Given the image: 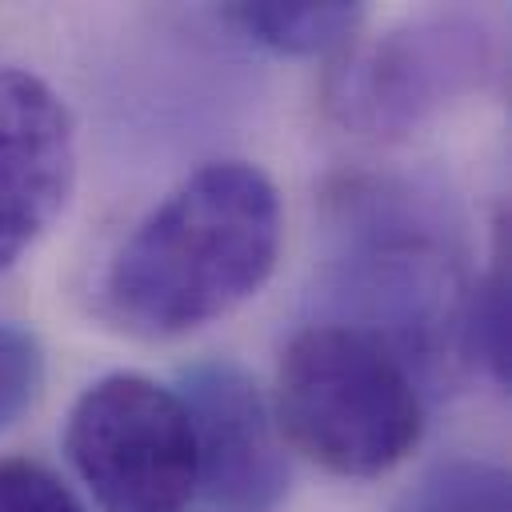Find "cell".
I'll list each match as a JSON object with an SVG mask.
<instances>
[{
    "label": "cell",
    "mask_w": 512,
    "mask_h": 512,
    "mask_svg": "<svg viewBox=\"0 0 512 512\" xmlns=\"http://www.w3.org/2000/svg\"><path fill=\"white\" fill-rule=\"evenodd\" d=\"M280 240L284 212L272 176L248 160H208L116 248L100 312L140 340L188 336L268 284Z\"/></svg>",
    "instance_id": "1"
},
{
    "label": "cell",
    "mask_w": 512,
    "mask_h": 512,
    "mask_svg": "<svg viewBox=\"0 0 512 512\" xmlns=\"http://www.w3.org/2000/svg\"><path fill=\"white\" fill-rule=\"evenodd\" d=\"M348 252L340 292L364 312L356 324L380 336L412 376L452 380L468 364L464 312L472 276L460 264L448 216L396 180H356L340 196Z\"/></svg>",
    "instance_id": "2"
},
{
    "label": "cell",
    "mask_w": 512,
    "mask_h": 512,
    "mask_svg": "<svg viewBox=\"0 0 512 512\" xmlns=\"http://www.w3.org/2000/svg\"><path fill=\"white\" fill-rule=\"evenodd\" d=\"M272 416L288 448L332 476L372 480L424 440V388L372 332L320 320L288 336L276 364Z\"/></svg>",
    "instance_id": "3"
},
{
    "label": "cell",
    "mask_w": 512,
    "mask_h": 512,
    "mask_svg": "<svg viewBox=\"0 0 512 512\" xmlns=\"http://www.w3.org/2000/svg\"><path fill=\"white\" fill-rule=\"evenodd\" d=\"M496 40L468 8H424L348 44L324 76V112L352 136L404 140L484 88Z\"/></svg>",
    "instance_id": "4"
},
{
    "label": "cell",
    "mask_w": 512,
    "mask_h": 512,
    "mask_svg": "<svg viewBox=\"0 0 512 512\" xmlns=\"http://www.w3.org/2000/svg\"><path fill=\"white\" fill-rule=\"evenodd\" d=\"M64 452L104 512H184L196 500V448L176 388L108 372L68 408Z\"/></svg>",
    "instance_id": "5"
},
{
    "label": "cell",
    "mask_w": 512,
    "mask_h": 512,
    "mask_svg": "<svg viewBox=\"0 0 512 512\" xmlns=\"http://www.w3.org/2000/svg\"><path fill=\"white\" fill-rule=\"evenodd\" d=\"M176 396L196 448V496L216 512H272L292 480L288 444L260 384L228 356L180 368Z\"/></svg>",
    "instance_id": "6"
},
{
    "label": "cell",
    "mask_w": 512,
    "mask_h": 512,
    "mask_svg": "<svg viewBox=\"0 0 512 512\" xmlns=\"http://www.w3.org/2000/svg\"><path fill=\"white\" fill-rule=\"evenodd\" d=\"M76 124L64 96L28 68H0V272L68 208Z\"/></svg>",
    "instance_id": "7"
},
{
    "label": "cell",
    "mask_w": 512,
    "mask_h": 512,
    "mask_svg": "<svg viewBox=\"0 0 512 512\" xmlns=\"http://www.w3.org/2000/svg\"><path fill=\"white\" fill-rule=\"evenodd\" d=\"M224 20L240 28L248 40L280 52V56H340L348 44L360 40L368 20L364 4H228Z\"/></svg>",
    "instance_id": "8"
},
{
    "label": "cell",
    "mask_w": 512,
    "mask_h": 512,
    "mask_svg": "<svg viewBox=\"0 0 512 512\" xmlns=\"http://www.w3.org/2000/svg\"><path fill=\"white\" fill-rule=\"evenodd\" d=\"M508 224L496 220V244L488 268L472 276L468 312H464V348L468 364H480L484 376L500 388L512 380V328H508Z\"/></svg>",
    "instance_id": "9"
},
{
    "label": "cell",
    "mask_w": 512,
    "mask_h": 512,
    "mask_svg": "<svg viewBox=\"0 0 512 512\" xmlns=\"http://www.w3.org/2000/svg\"><path fill=\"white\" fill-rule=\"evenodd\" d=\"M508 472L488 460L452 456L432 464L404 496V512H508Z\"/></svg>",
    "instance_id": "10"
},
{
    "label": "cell",
    "mask_w": 512,
    "mask_h": 512,
    "mask_svg": "<svg viewBox=\"0 0 512 512\" xmlns=\"http://www.w3.org/2000/svg\"><path fill=\"white\" fill-rule=\"evenodd\" d=\"M0 512H88L84 500L36 456H0Z\"/></svg>",
    "instance_id": "11"
},
{
    "label": "cell",
    "mask_w": 512,
    "mask_h": 512,
    "mask_svg": "<svg viewBox=\"0 0 512 512\" xmlns=\"http://www.w3.org/2000/svg\"><path fill=\"white\" fill-rule=\"evenodd\" d=\"M44 384V356L32 332L0 324V428L24 416Z\"/></svg>",
    "instance_id": "12"
}]
</instances>
